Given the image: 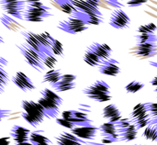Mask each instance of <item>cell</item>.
Wrapping results in <instances>:
<instances>
[{
    "label": "cell",
    "mask_w": 157,
    "mask_h": 145,
    "mask_svg": "<svg viewBox=\"0 0 157 145\" xmlns=\"http://www.w3.org/2000/svg\"><path fill=\"white\" fill-rule=\"evenodd\" d=\"M56 122H57L59 125H61V126H63V127H64V128L70 129V130H73L74 128H75V125H74L73 123H71L70 121H68V120H64V119H63V118H57V119H56Z\"/></svg>",
    "instance_id": "d590c367"
},
{
    "label": "cell",
    "mask_w": 157,
    "mask_h": 145,
    "mask_svg": "<svg viewBox=\"0 0 157 145\" xmlns=\"http://www.w3.org/2000/svg\"><path fill=\"white\" fill-rule=\"evenodd\" d=\"M83 59H84V62L86 64H88V65H90L92 67L98 66L102 63V61L99 59V57L96 53H94L89 48L86 49V52L84 54V58Z\"/></svg>",
    "instance_id": "484cf974"
},
{
    "label": "cell",
    "mask_w": 157,
    "mask_h": 145,
    "mask_svg": "<svg viewBox=\"0 0 157 145\" xmlns=\"http://www.w3.org/2000/svg\"><path fill=\"white\" fill-rule=\"evenodd\" d=\"M135 145H141V144H135Z\"/></svg>",
    "instance_id": "816d5d0a"
},
{
    "label": "cell",
    "mask_w": 157,
    "mask_h": 145,
    "mask_svg": "<svg viewBox=\"0 0 157 145\" xmlns=\"http://www.w3.org/2000/svg\"><path fill=\"white\" fill-rule=\"evenodd\" d=\"M41 97L38 100V103L43 109L47 118L57 119L60 113V107L63 105V98L54 91L44 88L40 91Z\"/></svg>",
    "instance_id": "6da1fadb"
},
{
    "label": "cell",
    "mask_w": 157,
    "mask_h": 145,
    "mask_svg": "<svg viewBox=\"0 0 157 145\" xmlns=\"http://www.w3.org/2000/svg\"><path fill=\"white\" fill-rule=\"evenodd\" d=\"M41 59H42V63L44 64L45 67L52 69H54V66L56 65L58 59L55 55H53L51 51H46L41 54Z\"/></svg>",
    "instance_id": "4316f807"
},
{
    "label": "cell",
    "mask_w": 157,
    "mask_h": 145,
    "mask_svg": "<svg viewBox=\"0 0 157 145\" xmlns=\"http://www.w3.org/2000/svg\"><path fill=\"white\" fill-rule=\"evenodd\" d=\"M143 137L151 142H157V129L154 126H147L144 128Z\"/></svg>",
    "instance_id": "f546056e"
},
{
    "label": "cell",
    "mask_w": 157,
    "mask_h": 145,
    "mask_svg": "<svg viewBox=\"0 0 157 145\" xmlns=\"http://www.w3.org/2000/svg\"><path fill=\"white\" fill-rule=\"evenodd\" d=\"M10 135L16 143H25V142L29 141L30 132H29V130H28L24 127L15 125L12 127V129L10 131Z\"/></svg>",
    "instance_id": "ac0fdd59"
},
{
    "label": "cell",
    "mask_w": 157,
    "mask_h": 145,
    "mask_svg": "<svg viewBox=\"0 0 157 145\" xmlns=\"http://www.w3.org/2000/svg\"><path fill=\"white\" fill-rule=\"evenodd\" d=\"M0 21L7 29L11 30V31L17 32V31H19L23 29V26L17 20H16V18H14L11 16H8L5 13H3L1 15Z\"/></svg>",
    "instance_id": "7402d4cb"
},
{
    "label": "cell",
    "mask_w": 157,
    "mask_h": 145,
    "mask_svg": "<svg viewBox=\"0 0 157 145\" xmlns=\"http://www.w3.org/2000/svg\"><path fill=\"white\" fill-rule=\"evenodd\" d=\"M98 131L100 132V135L103 137L101 143L110 144L113 143L120 142L118 129L114 123L106 122L98 127Z\"/></svg>",
    "instance_id": "8fae6325"
},
{
    "label": "cell",
    "mask_w": 157,
    "mask_h": 145,
    "mask_svg": "<svg viewBox=\"0 0 157 145\" xmlns=\"http://www.w3.org/2000/svg\"><path fill=\"white\" fill-rule=\"evenodd\" d=\"M149 0H127V5L129 6L134 7V6H139L141 5H144L147 3Z\"/></svg>",
    "instance_id": "8d00e7d4"
},
{
    "label": "cell",
    "mask_w": 157,
    "mask_h": 145,
    "mask_svg": "<svg viewBox=\"0 0 157 145\" xmlns=\"http://www.w3.org/2000/svg\"><path fill=\"white\" fill-rule=\"evenodd\" d=\"M94 53H96L99 59L103 62L110 58V55L112 53V49L107 44V43H99V42H94L88 47Z\"/></svg>",
    "instance_id": "e0dca14e"
},
{
    "label": "cell",
    "mask_w": 157,
    "mask_h": 145,
    "mask_svg": "<svg viewBox=\"0 0 157 145\" xmlns=\"http://www.w3.org/2000/svg\"><path fill=\"white\" fill-rule=\"evenodd\" d=\"M16 145H33L29 141V142H25V143H16Z\"/></svg>",
    "instance_id": "bcb514c9"
},
{
    "label": "cell",
    "mask_w": 157,
    "mask_h": 145,
    "mask_svg": "<svg viewBox=\"0 0 157 145\" xmlns=\"http://www.w3.org/2000/svg\"><path fill=\"white\" fill-rule=\"evenodd\" d=\"M144 87V84L141 83L139 81H132L131 83H129L126 86H125V90L127 93L130 94H135L137 92H139L140 90H142Z\"/></svg>",
    "instance_id": "1f68e13d"
},
{
    "label": "cell",
    "mask_w": 157,
    "mask_h": 145,
    "mask_svg": "<svg viewBox=\"0 0 157 145\" xmlns=\"http://www.w3.org/2000/svg\"><path fill=\"white\" fill-rule=\"evenodd\" d=\"M0 145H10L9 137H3V138H0Z\"/></svg>",
    "instance_id": "60d3db41"
},
{
    "label": "cell",
    "mask_w": 157,
    "mask_h": 145,
    "mask_svg": "<svg viewBox=\"0 0 157 145\" xmlns=\"http://www.w3.org/2000/svg\"><path fill=\"white\" fill-rule=\"evenodd\" d=\"M149 64H150L151 66H154V67L157 68V62H154V61H151V62L149 63Z\"/></svg>",
    "instance_id": "7dc6e473"
},
{
    "label": "cell",
    "mask_w": 157,
    "mask_h": 145,
    "mask_svg": "<svg viewBox=\"0 0 157 145\" xmlns=\"http://www.w3.org/2000/svg\"><path fill=\"white\" fill-rule=\"evenodd\" d=\"M109 24L117 29H124L131 25V17L121 8L114 10L109 17Z\"/></svg>",
    "instance_id": "30bf717a"
},
{
    "label": "cell",
    "mask_w": 157,
    "mask_h": 145,
    "mask_svg": "<svg viewBox=\"0 0 157 145\" xmlns=\"http://www.w3.org/2000/svg\"><path fill=\"white\" fill-rule=\"evenodd\" d=\"M17 48L18 49V51L20 52V53L22 54L25 61L29 66H31L33 69L37 70L38 72H42L44 70L45 66L42 63L41 56L38 52H36L31 47H29L26 42L17 44Z\"/></svg>",
    "instance_id": "5b68a950"
},
{
    "label": "cell",
    "mask_w": 157,
    "mask_h": 145,
    "mask_svg": "<svg viewBox=\"0 0 157 145\" xmlns=\"http://www.w3.org/2000/svg\"><path fill=\"white\" fill-rule=\"evenodd\" d=\"M51 52L53 55H55L56 57H63L64 54V50H63V46L62 44L61 41H59L58 40L54 39L52 46H51Z\"/></svg>",
    "instance_id": "4dcf8cb0"
},
{
    "label": "cell",
    "mask_w": 157,
    "mask_h": 145,
    "mask_svg": "<svg viewBox=\"0 0 157 145\" xmlns=\"http://www.w3.org/2000/svg\"><path fill=\"white\" fill-rule=\"evenodd\" d=\"M130 54L139 59H149L157 55V42L148 41L144 43H136L130 50Z\"/></svg>",
    "instance_id": "ba28073f"
},
{
    "label": "cell",
    "mask_w": 157,
    "mask_h": 145,
    "mask_svg": "<svg viewBox=\"0 0 157 145\" xmlns=\"http://www.w3.org/2000/svg\"><path fill=\"white\" fill-rule=\"evenodd\" d=\"M38 145H52V143H41V144H38Z\"/></svg>",
    "instance_id": "681fc988"
},
{
    "label": "cell",
    "mask_w": 157,
    "mask_h": 145,
    "mask_svg": "<svg viewBox=\"0 0 157 145\" xmlns=\"http://www.w3.org/2000/svg\"><path fill=\"white\" fill-rule=\"evenodd\" d=\"M43 0H25V2L27 4H29V3H35V2H42Z\"/></svg>",
    "instance_id": "f6af8a7d"
},
{
    "label": "cell",
    "mask_w": 157,
    "mask_h": 145,
    "mask_svg": "<svg viewBox=\"0 0 157 145\" xmlns=\"http://www.w3.org/2000/svg\"><path fill=\"white\" fill-rule=\"evenodd\" d=\"M75 80H76V75L72 74H62L60 80L52 87L56 92H60V93L66 92L75 87Z\"/></svg>",
    "instance_id": "7c38bea8"
},
{
    "label": "cell",
    "mask_w": 157,
    "mask_h": 145,
    "mask_svg": "<svg viewBox=\"0 0 157 145\" xmlns=\"http://www.w3.org/2000/svg\"><path fill=\"white\" fill-rule=\"evenodd\" d=\"M155 94H156V97H157V87L155 89Z\"/></svg>",
    "instance_id": "f907efd6"
},
{
    "label": "cell",
    "mask_w": 157,
    "mask_h": 145,
    "mask_svg": "<svg viewBox=\"0 0 157 145\" xmlns=\"http://www.w3.org/2000/svg\"><path fill=\"white\" fill-rule=\"evenodd\" d=\"M26 5L25 0H0V7L5 14L18 20H23Z\"/></svg>",
    "instance_id": "52a82bcc"
},
{
    "label": "cell",
    "mask_w": 157,
    "mask_h": 145,
    "mask_svg": "<svg viewBox=\"0 0 157 145\" xmlns=\"http://www.w3.org/2000/svg\"><path fill=\"white\" fill-rule=\"evenodd\" d=\"M38 37H39V40L40 41V43L42 44V46L48 50V51H51V46L54 40V38L47 31H44V32H41L40 34H38Z\"/></svg>",
    "instance_id": "f1b7e54d"
},
{
    "label": "cell",
    "mask_w": 157,
    "mask_h": 145,
    "mask_svg": "<svg viewBox=\"0 0 157 145\" xmlns=\"http://www.w3.org/2000/svg\"><path fill=\"white\" fill-rule=\"evenodd\" d=\"M10 114H11V111L10 110L0 109V121H2L5 118H7Z\"/></svg>",
    "instance_id": "74e56055"
},
{
    "label": "cell",
    "mask_w": 157,
    "mask_h": 145,
    "mask_svg": "<svg viewBox=\"0 0 157 145\" xmlns=\"http://www.w3.org/2000/svg\"><path fill=\"white\" fill-rule=\"evenodd\" d=\"M83 93L87 97L99 103L110 101L112 98L109 86L106 82L101 80H98L88 87L85 88L83 90Z\"/></svg>",
    "instance_id": "277c9868"
},
{
    "label": "cell",
    "mask_w": 157,
    "mask_h": 145,
    "mask_svg": "<svg viewBox=\"0 0 157 145\" xmlns=\"http://www.w3.org/2000/svg\"><path fill=\"white\" fill-rule=\"evenodd\" d=\"M85 1H86L88 4H90L91 6H93L95 7H99L100 0H85Z\"/></svg>",
    "instance_id": "ab89813d"
},
{
    "label": "cell",
    "mask_w": 157,
    "mask_h": 145,
    "mask_svg": "<svg viewBox=\"0 0 157 145\" xmlns=\"http://www.w3.org/2000/svg\"><path fill=\"white\" fill-rule=\"evenodd\" d=\"M57 145H83L86 142L77 138L73 133L63 132L58 137H56Z\"/></svg>",
    "instance_id": "44dd1931"
},
{
    "label": "cell",
    "mask_w": 157,
    "mask_h": 145,
    "mask_svg": "<svg viewBox=\"0 0 157 145\" xmlns=\"http://www.w3.org/2000/svg\"><path fill=\"white\" fill-rule=\"evenodd\" d=\"M62 73L61 70L59 69H52L48 71L44 75H43V83H48L52 86L55 85L61 78Z\"/></svg>",
    "instance_id": "d4e9b609"
},
{
    "label": "cell",
    "mask_w": 157,
    "mask_h": 145,
    "mask_svg": "<svg viewBox=\"0 0 157 145\" xmlns=\"http://www.w3.org/2000/svg\"><path fill=\"white\" fill-rule=\"evenodd\" d=\"M21 108L23 109L22 118L26 122L33 127H38L42 123L46 114L41 106L32 100H23L21 102Z\"/></svg>",
    "instance_id": "7a4b0ae2"
},
{
    "label": "cell",
    "mask_w": 157,
    "mask_h": 145,
    "mask_svg": "<svg viewBox=\"0 0 157 145\" xmlns=\"http://www.w3.org/2000/svg\"><path fill=\"white\" fill-rule=\"evenodd\" d=\"M151 85H152L153 86H155V87H157V76H155V77L151 81Z\"/></svg>",
    "instance_id": "7bdbcfd3"
},
{
    "label": "cell",
    "mask_w": 157,
    "mask_h": 145,
    "mask_svg": "<svg viewBox=\"0 0 157 145\" xmlns=\"http://www.w3.org/2000/svg\"><path fill=\"white\" fill-rule=\"evenodd\" d=\"M52 16L53 13L51 6H46L43 2H35L26 5L23 20L28 22H41Z\"/></svg>",
    "instance_id": "3957f363"
},
{
    "label": "cell",
    "mask_w": 157,
    "mask_h": 145,
    "mask_svg": "<svg viewBox=\"0 0 157 145\" xmlns=\"http://www.w3.org/2000/svg\"><path fill=\"white\" fill-rule=\"evenodd\" d=\"M146 27H147L148 30L153 34H155V32L156 31L157 27L155 23H148V24H146Z\"/></svg>",
    "instance_id": "f35d334b"
},
{
    "label": "cell",
    "mask_w": 157,
    "mask_h": 145,
    "mask_svg": "<svg viewBox=\"0 0 157 145\" xmlns=\"http://www.w3.org/2000/svg\"><path fill=\"white\" fill-rule=\"evenodd\" d=\"M72 131V133L81 140H94L97 137L98 128L93 125L90 126H82V127H75Z\"/></svg>",
    "instance_id": "9a60e30c"
},
{
    "label": "cell",
    "mask_w": 157,
    "mask_h": 145,
    "mask_svg": "<svg viewBox=\"0 0 157 145\" xmlns=\"http://www.w3.org/2000/svg\"><path fill=\"white\" fill-rule=\"evenodd\" d=\"M62 118L73 123L75 127L90 126L93 123L86 113L77 110H65L62 113Z\"/></svg>",
    "instance_id": "9c48e42d"
},
{
    "label": "cell",
    "mask_w": 157,
    "mask_h": 145,
    "mask_svg": "<svg viewBox=\"0 0 157 145\" xmlns=\"http://www.w3.org/2000/svg\"><path fill=\"white\" fill-rule=\"evenodd\" d=\"M98 67L100 74L108 76H117L121 72L120 63L117 60L111 58L103 61Z\"/></svg>",
    "instance_id": "4fadbf2b"
},
{
    "label": "cell",
    "mask_w": 157,
    "mask_h": 145,
    "mask_svg": "<svg viewBox=\"0 0 157 145\" xmlns=\"http://www.w3.org/2000/svg\"><path fill=\"white\" fill-rule=\"evenodd\" d=\"M29 142L33 145L41 144V143H52V141L44 136L41 132H30L29 135Z\"/></svg>",
    "instance_id": "83f0119b"
},
{
    "label": "cell",
    "mask_w": 157,
    "mask_h": 145,
    "mask_svg": "<svg viewBox=\"0 0 157 145\" xmlns=\"http://www.w3.org/2000/svg\"><path fill=\"white\" fill-rule=\"evenodd\" d=\"M0 43H4V39L1 35H0Z\"/></svg>",
    "instance_id": "c3c4849f"
},
{
    "label": "cell",
    "mask_w": 157,
    "mask_h": 145,
    "mask_svg": "<svg viewBox=\"0 0 157 145\" xmlns=\"http://www.w3.org/2000/svg\"><path fill=\"white\" fill-rule=\"evenodd\" d=\"M8 64V62L4 58L0 57V94L4 93L6 86L8 85L9 76L5 67Z\"/></svg>",
    "instance_id": "cb8c5ba5"
},
{
    "label": "cell",
    "mask_w": 157,
    "mask_h": 145,
    "mask_svg": "<svg viewBox=\"0 0 157 145\" xmlns=\"http://www.w3.org/2000/svg\"><path fill=\"white\" fill-rule=\"evenodd\" d=\"M148 126H154L155 129H157V117L155 119H150L149 125Z\"/></svg>",
    "instance_id": "b9f144b4"
},
{
    "label": "cell",
    "mask_w": 157,
    "mask_h": 145,
    "mask_svg": "<svg viewBox=\"0 0 157 145\" xmlns=\"http://www.w3.org/2000/svg\"><path fill=\"white\" fill-rule=\"evenodd\" d=\"M118 134L120 142H132L137 138L138 130L136 129L134 124H131L130 126L123 128V129H118Z\"/></svg>",
    "instance_id": "ffe728a7"
},
{
    "label": "cell",
    "mask_w": 157,
    "mask_h": 145,
    "mask_svg": "<svg viewBox=\"0 0 157 145\" xmlns=\"http://www.w3.org/2000/svg\"><path fill=\"white\" fill-rule=\"evenodd\" d=\"M13 84L22 90L23 92H29L35 89V85L31 81V79L23 72H17L13 77H12Z\"/></svg>",
    "instance_id": "5bb4252c"
},
{
    "label": "cell",
    "mask_w": 157,
    "mask_h": 145,
    "mask_svg": "<svg viewBox=\"0 0 157 145\" xmlns=\"http://www.w3.org/2000/svg\"><path fill=\"white\" fill-rule=\"evenodd\" d=\"M86 145H109V144H104V143H91V142H86Z\"/></svg>",
    "instance_id": "ee69618b"
},
{
    "label": "cell",
    "mask_w": 157,
    "mask_h": 145,
    "mask_svg": "<svg viewBox=\"0 0 157 145\" xmlns=\"http://www.w3.org/2000/svg\"><path fill=\"white\" fill-rule=\"evenodd\" d=\"M136 39V43H144V42H148V41H155L157 42V36L155 34H139L135 36Z\"/></svg>",
    "instance_id": "836d02e7"
},
{
    "label": "cell",
    "mask_w": 157,
    "mask_h": 145,
    "mask_svg": "<svg viewBox=\"0 0 157 145\" xmlns=\"http://www.w3.org/2000/svg\"><path fill=\"white\" fill-rule=\"evenodd\" d=\"M144 113H147L145 104L144 103H139V104H137L133 108V109H132V111L131 113V118H132L131 120L136 119L137 117H139V116H141V115H143Z\"/></svg>",
    "instance_id": "d6a6232c"
},
{
    "label": "cell",
    "mask_w": 157,
    "mask_h": 145,
    "mask_svg": "<svg viewBox=\"0 0 157 145\" xmlns=\"http://www.w3.org/2000/svg\"><path fill=\"white\" fill-rule=\"evenodd\" d=\"M102 115L103 118L109 120V122L110 123H116L122 119L121 113L115 104H110L105 107L103 109Z\"/></svg>",
    "instance_id": "d6986e66"
},
{
    "label": "cell",
    "mask_w": 157,
    "mask_h": 145,
    "mask_svg": "<svg viewBox=\"0 0 157 145\" xmlns=\"http://www.w3.org/2000/svg\"><path fill=\"white\" fill-rule=\"evenodd\" d=\"M57 28L69 34H77L88 29L89 26L81 18L75 16H70L67 18L61 20L58 23Z\"/></svg>",
    "instance_id": "8992f818"
},
{
    "label": "cell",
    "mask_w": 157,
    "mask_h": 145,
    "mask_svg": "<svg viewBox=\"0 0 157 145\" xmlns=\"http://www.w3.org/2000/svg\"><path fill=\"white\" fill-rule=\"evenodd\" d=\"M21 34H22V36L24 37L26 43H27L29 47H31L33 50H35L36 52H38L40 54V56H41V54H42L44 52L48 51V50H46V49L42 46V44L40 43V40H39V37H38V34H37V33H34V32H32V31H21Z\"/></svg>",
    "instance_id": "2e32d148"
},
{
    "label": "cell",
    "mask_w": 157,
    "mask_h": 145,
    "mask_svg": "<svg viewBox=\"0 0 157 145\" xmlns=\"http://www.w3.org/2000/svg\"><path fill=\"white\" fill-rule=\"evenodd\" d=\"M146 107V110L150 116V119H155L157 117V103L154 102H149V103H144Z\"/></svg>",
    "instance_id": "e575fe53"
},
{
    "label": "cell",
    "mask_w": 157,
    "mask_h": 145,
    "mask_svg": "<svg viewBox=\"0 0 157 145\" xmlns=\"http://www.w3.org/2000/svg\"><path fill=\"white\" fill-rule=\"evenodd\" d=\"M52 6L62 11L63 13L72 15L75 12V7L72 4V0H50Z\"/></svg>",
    "instance_id": "603a6c76"
}]
</instances>
